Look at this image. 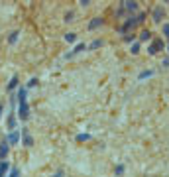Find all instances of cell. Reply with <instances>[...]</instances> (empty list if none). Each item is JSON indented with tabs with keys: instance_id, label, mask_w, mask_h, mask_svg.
<instances>
[{
	"instance_id": "obj_28",
	"label": "cell",
	"mask_w": 169,
	"mask_h": 177,
	"mask_svg": "<svg viewBox=\"0 0 169 177\" xmlns=\"http://www.w3.org/2000/svg\"><path fill=\"white\" fill-rule=\"evenodd\" d=\"M53 177H63V171H57V173H55Z\"/></svg>"
},
{
	"instance_id": "obj_7",
	"label": "cell",
	"mask_w": 169,
	"mask_h": 177,
	"mask_svg": "<svg viewBox=\"0 0 169 177\" xmlns=\"http://www.w3.org/2000/svg\"><path fill=\"white\" fill-rule=\"evenodd\" d=\"M8 142L6 140H2V142H0V161H4V159H6V156H8Z\"/></svg>"
},
{
	"instance_id": "obj_15",
	"label": "cell",
	"mask_w": 169,
	"mask_h": 177,
	"mask_svg": "<svg viewBox=\"0 0 169 177\" xmlns=\"http://www.w3.org/2000/svg\"><path fill=\"white\" fill-rule=\"evenodd\" d=\"M16 87H18V77H12L10 79V83H8V89L12 91V89H16Z\"/></svg>"
},
{
	"instance_id": "obj_14",
	"label": "cell",
	"mask_w": 169,
	"mask_h": 177,
	"mask_svg": "<svg viewBox=\"0 0 169 177\" xmlns=\"http://www.w3.org/2000/svg\"><path fill=\"white\" fill-rule=\"evenodd\" d=\"M77 39V33H73V32H69V33H65V41H69V43H73Z\"/></svg>"
},
{
	"instance_id": "obj_22",
	"label": "cell",
	"mask_w": 169,
	"mask_h": 177,
	"mask_svg": "<svg viewBox=\"0 0 169 177\" xmlns=\"http://www.w3.org/2000/svg\"><path fill=\"white\" fill-rule=\"evenodd\" d=\"M114 173H116V175H122V173H124V165H116Z\"/></svg>"
},
{
	"instance_id": "obj_23",
	"label": "cell",
	"mask_w": 169,
	"mask_h": 177,
	"mask_svg": "<svg viewBox=\"0 0 169 177\" xmlns=\"http://www.w3.org/2000/svg\"><path fill=\"white\" fill-rule=\"evenodd\" d=\"M163 33H165V38L169 39V24H163Z\"/></svg>"
},
{
	"instance_id": "obj_9",
	"label": "cell",
	"mask_w": 169,
	"mask_h": 177,
	"mask_svg": "<svg viewBox=\"0 0 169 177\" xmlns=\"http://www.w3.org/2000/svg\"><path fill=\"white\" fill-rule=\"evenodd\" d=\"M102 26V18H92L89 22V30H97V28Z\"/></svg>"
},
{
	"instance_id": "obj_27",
	"label": "cell",
	"mask_w": 169,
	"mask_h": 177,
	"mask_svg": "<svg viewBox=\"0 0 169 177\" xmlns=\"http://www.w3.org/2000/svg\"><path fill=\"white\" fill-rule=\"evenodd\" d=\"M163 67H169V57H167V59H163Z\"/></svg>"
},
{
	"instance_id": "obj_13",
	"label": "cell",
	"mask_w": 169,
	"mask_h": 177,
	"mask_svg": "<svg viewBox=\"0 0 169 177\" xmlns=\"http://www.w3.org/2000/svg\"><path fill=\"white\" fill-rule=\"evenodd\" d=\"M140 39H142V41H150L151 39V32L150 30H143V32L140 33Z\"/></svg>"
},
{
	"instance_id": "obj_3",
	"label": "cell",
	"mask_w": 169,
	"mask_h": 177,
	"mask_svg": "<svg viewBox=\"0 0 169 177\" xmlns=\"http://www.w3.org/2000/svg\"><path fill=\"white\" fill-rule=\"evenodd\" d=\"M136 26H138V20L134 18V16H132V18H128V20H126V24H124V26L120 28V33H128L130 30H134Z\"/></svg>"
},
{
	"instance_id": "obj_11",
	"label": "cell",
	"mask_w": 169,
	"mask_h": 177,
	"mask_svg": "<svg viewBox=\"0 0 169 177\" xmlns=\"http://www.w3.org/2000/svg\"><path fill=\"white\" fill-rule=\"evenodd\" d=\"M122 4H124V8H126V10H130V12L138 10V2H134V0H132V2H122Z\"/></svg>"
},
{
	"instance_id": "obj_18",
	"label": "cell",
	"mask_w": 169,
	"mask_h": 177,
	"mask_svg": "<svg viewBox=\"0 0 169 177\" xmlns=\"http://www.w3.org/2000/svg\"><path fill=\"white\" fill-rule=\"evenodd\" d=\"M89 138H91V134H79V136H77V140H79V142H87Z\"/></svg>"
},
{
	"instance_id": "obj_8",
	"label": "cell",
	"mask_w": 169,
	"mask_h": 177,
	"mask_svg": "<svg viewBox=\"0 0 169 177\" xmlns=\"http://www.w3.org/2000/svg\"><path fill=\"white\" fill-rule=\"evenodd\" d=\"M83 49H87V45H84V43H79V45L75 47L73 51H69V53H67V55H65V59H71L73 55H77V53H81V51H83Z\"/></svg>"
},
{
	"instance_id": "obj_26",
	"label": "cell",
	"mask_w": 169,
	"mask_h": 177,
	"mask_svg": "<svg viewBox=\"0 0 169 177\" xmlns=\"http://www.w3.org/2000/svg\"><path fill=\"white\" fill-rule=\"evenodd\" d=\"M143 18H146V14H138V24H142V22H143Z\"/></svg>"
},
{
	"instance_id": "obj_29",
	"label": "cell",
	"mask_w": 169,
	"mask_h": 177,
	"mask_svg": "<svg viewBox=\"0 0 169 177\" xmlns=\"http://www.w3.org/2000/svg\"><path fill=\"white\" fill-rule=\"evenodd\" d=\"M0 116H2V104H0Z\"/></svg>"
},
{
	"instance_id": "obj_5",
	"label": "cell",
	"mask_w": 169,
	"mask_h": 177,
	"mask_svg": "<svg viewBox=\"0 0 169 177\" xmlns=\"http://www.w3.org/2000/svg\"><path fill=\"white\" fill-rule=\"evenodd\" d=\"M22 140H24V146H26V148L33 146V138L30 136V132H28L26 128H22Z\"/></svg>"
},
{
	"instance_id": "obj_10",
	"label": "cell",
	"mask_w": 169,
	"mask_h": 177,
	"mask_svg": "<svg viewBox=\"0 0 169 177\" xmlns=\"http://www.w3.org/2000/svg\"><path fill=\"white\" fill-rule=\"evenodd\" d=\"M8 169H10V163L8 161H0V177H6Z\"/></svg>"
},
{
	"instance_id": "obj_19",
	"label": "cell",
	"mask_w": 169,
	"mask_h": 177,
	"mask_svg": "<svg viewBox=\"0 0 169 177\" xmlns=\"http://www.w3.org/2000/svg\"><path fill=\"white\" fill-rule=\"evenodd\" d=\"M100 45H102V41H100V39H94L91 43V49H97V47H100Z\"/></svg>"
},
{
	"instance_id": "obj_4",
	"label": "cell",
	"mask_w": 169,
	"mask_h": 177,
	"mask_svg": "<svg viewBox=\"0 0 169 177\" xmlns=\"http://www.w3.org/2000/svg\"><path fill=\"white\" fill-rule=\"evenodd\" d=\"M6 142L10 146H16L20 142V132L18 130H14V132H10V134H8V138H6Z\"/></svg>"
},
{
	"instance_id": "obj_12",
	"label": "cell",
	"mask_w": 169,
	"mask_h": 177,
	"mask_svg": "<svg viewBox=\"0 0 169 177\" xmlns=\"http://www.w3.org/2000/svg\"><path fill=\"white\" fill-rule=\"evenodd\" d=\"M8 128H10V130H16V116H14V114H10V116H8Z\"/></svg>"
},
{
	"instance_id": "obj_1",
	"label": "cell",
	"mask_w": 169,
	"mask_h": 177,
	"mask_svg": "<svg viewBox=\"0 0 169 177\" xmlns=\"http://www.w3.org/2000/svg\"><path fill=\"white\" fill-rule=\"evenodd\" d=\"M18 104H20V114L18 116L22 118V120H26L28 116H30V108H28V100H26V89L24 87H20L18 89Z\"/></svg>"
},
{
	"instance_id": "obj_30",
	"label": "cell",
	"mask_w": 169,
	"mask_h": 177,
	"mask_svg": "<svg viewBox=\"0 0 169 177\" xmlns=\"http://www.w3.org/2000/svg\"><path fill=\"white\" fill-rule=\"evenodd\" d=\"M167 51H169V45H167Z\"/></svg>"
},
{
	"instance_id": "obj_25",
	"label": "cell",
	"mask_w": 169,
	"mask_h": 177,
	"mask_svg": "<svg viewBox=\"0 0 169 177\" xmlns=\"http://www.w3.org/2000/svg\"><path fill=\"white\" fill-rule=\"evenodd\" d=\"M38 85V79H30V83H28V87H36Z\"/></svg>"
},
{
	"instance_id": "obj_16",
	"label": "cell",
	"mask_w": 169,
	"mask_h": 177,
	"mask_svg": "<svg viewBox=\"0 0 169 177\" xmlns=\"http://www.w3.org/2000/svg\"><path fill=\"white\" fill-rule=\"evenodd\" d=\"M18 36H20L18 32H12L10 33V38H8V41H10V43H16V41H18Z\"/></svg>"
},
{
	"instance_id": "obj_20",
	"label": "cell",
	"mask_w": 169,
	"mask_h": 177,
	"mask_svg": "<svg viewBox=\"0 0 169 177\" xmlns=\"http://www.w3.org/2000/svg\"><path fill=\"white\" fill-rule=\"evenodd\" d=\"M130 51L134 53V55H136V53H140V43H134V45L130 47Z\"/></svg>"
},
{
	"instance_id": "obj_21",
	"label": "cell",
	"mask_w": 169,
	"mask_h": 177,
	"mask_svg": "<svg viewBox=\"0 0 169 177\" xmlns=\"http://www.w3.org/2000/svg\"><path fill=\"white\" fill-rule=\"evenodd\" d=\"M153 75V71H142L140 73V79H146V77H151Z\"/></svg>"
},
{
	"instance_id": "obj_24",
	"label": "cell",
	"mask_w": 169,
	"mask_h": 177,
	"mask_svg": "<svg viewBox=\"0 0 169 177\" xmlns=\"http://www.w3.org/2000/svg\"><path fill=\"white\" fill-rule=\"evenodd\" d=\"M73 16H75L73 12H67V14H65V22H71V20H73Z\"/></svg>"
},
{
	"instance_id": "obj_6",
	"label": "cell",
	"mask_w": 169,
	"mask_h": 177,
	"mask_svg": "<svg viewBox=\"0 0 169 177\" xmlns=\"http://www.w3.org/2000/svg\"><path fill=\"white\" fill-rule=\"evenodd\" d=\"M163 16H165V8L163 6H156V10H153V22H161Z\"/></svg>"
},
{
	"instance_id": "obj_2",
	"label": "cell",
	"mask_w": 169,
	"mask_h": 177,
	"mask_svg": "<svg viewBox=\"0 0 169 177\" xmlns=\"http://www.w3.org/2000/svg\"><path fill=\"white\" fill-rule=\"evenodd\" d=\"M163 49V39H153L150 43V47H148V53L150 55H156L157 51H161Z\"/></svg>"
},
{
	"instance_id": "obj_17",
	"label": "cell",
	"mask_w": 169,
	"mask_h": 177,
	"mask_svg": "<svg viewBox=\"0 0 169 177\" xmlns=\"http://www.w3.org/2000/svg\"><path fill=\"white\" fill-rule=\"evenodd\" d=\"M8 177H20V169L18 167H12V169H10V175Z\"/></svg>"
}]
</instances>
